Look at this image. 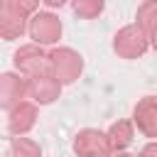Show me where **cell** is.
<instances>
[{"mask_svg": "<svg viewBox=\"0 0 157 157\" xmlns=\"http://www.w3.org/2000/svg\"><path fill=\"white\" fill-rule=\"evenodd\" d=\"M132 120L145 137H157V96H145L135 105Z\"/></svg>", "mask_w": 157, "mask_h": 157, "instance_id": "7", "label": "cell"}, {"mask_svg": "<svg viewBox=\"0 0 157 157\" xmlns=\"http://www.w3.org/2000/svg\"><path fill=\"white\" fill-rule=\"evenodd\" d=\"M132 137H135V132H132V123L130 120H118L108 130V140L113 145V152H123L132 142Z\"/></svg>", "mask_w": 157, "mask_h": 157, "instance_id": "11", "label": "cell"}, {"mask_svg": "<svg viewBox=\"0 0 157 157\" xmlns=\"http://www.w3.org/2000/svg\"><path fill=\"white\" fill-rule=\"evenodd\" d=\"M25 17H27V15H22V12H17V10H12L10 5L2 2V22H0V32H2V37H5V39L22 37L25 29H29V25H27Z\"/></svg>", "mask_w": 157, "mask_h": 157, "instance_id": "10", "label": "cell"}, {"mask_svg": "<svg viewBox=\"0 0 157 157\" xmlns=\"http://www.w3.org/2000/svg\"><path fill=\"white\" fill-rule=\"evenodd\" d=\"M81 69H83V59L74 49L61 47L52 52V71L61 83H74L81 76Z\"/></svg>", "mask_w": 157, "mask_h": 157, "instance_id": "4", "label": "cell"}, {"mask_svg": "<svg viewBox=\"0 0 157 157\" xmlns=\"http://www.w3.org/2000/svg\"><path fill=\"white\" fill-rule=\"evenodd\" d=\"M71 7L78 17L83 20H93L103 12V0H71Z\"/></svg>", "mask_w": 157, "mask_h": 157, "instance_id": "14", "label": "cell"}, {"mask_svg": "<svg viewBox=\"0 0 157 157\" xmlns=\"http://www.w3.org/2000/svg\"><path fill=\"white\" fill-rule=\"evenodd\" d=\"M137 25L147 34H152L157 29V0H145L140 5V10H137Z\"/></svg>", "mask_w": 157, "mask_h": 157, "instance_id": "13", "label": "cell"}, {"mask_svg": "<svg viewBox=\"0 0 157 157\" xmlns=\"http://www.w3.org/2000/svg\"><path fill=\"white\" fill-rule=\"evenodd\" d=\"M61 81L54 76V74H42V76H32L29 78V98L39 105H47L52 101L59 98L61 93Z\"/></svg>", "mask_w": 157, "mask_h": 157, "instance_id": "6", "label": "cell"}, {"mask_svg": "<svg viewBox=\"0 0 157 157\" xmlns=\"http://www.w3.org/2000/svg\"><path fill=\"white\" fill-rule=\"evenodd\" d=\"M137 157H157V140H155V142H147V145L140 150Z\"/></svg>", "mask_w": 157, "mask_h": 157, "instance_id": "16", "label": "cell"}, {"mask_svg": "<svg viewBox=\"0 0 157 157\" xmlns=\"http://www.w3.org/2000/svg\"><path fill=\"white\" fill-rule=\"evenodd\" d=\"M110 157H132V155H128V152H115V155H110Z\"/></svg>", "mask_w": 157, "mask_h": 157, "instance_id": "19", "label": "cell"}, {"mask_svg": "<svg viewBox=\"0 0 157 157\" xmlns=\"http://www.w3.org/2000/svg\"><path fill=\"white\" fill-rule=\"evenodd\" d=\"M5 5H10L12 10L22 12V15H32L39 5V0H5Z\"/></svg>", "mask_w": 157, "mask_h": 157, "instance_id": "15", "label": "cell"}, {"mask_svg": "<svg viewBox=\"0 0 157 157\" xmlns=\"http://www.w3.org/2000/svg\"><path fill=\"white\" fill-rule=\"evenodd\" d=\"M74 152L78 157H110V155H115L113 145L108 140V132H101V130H93V128H86L76 135Z\"/></svg>", "mask_w": 157, "mask_h": 157, "instance_id": "3", "label": "cell"}, {"mask_svg": "<svg viewBox=\"0 0 157 157\" xmlns=\"http://www.w3.org/2000/svg\"><path fill=\"white\" fill-rule=\"evenodd\" d=\"M15 66L22 76H42V74H54L52 71V54L42 49V44H25L15 52Z\"/></svg>", "mask_w": 157, "mask_h": 157, "instance_id": "1", "label": "cell"}, {"mask_svg": "<svg viewBox=\"0 0 157 157\" xmlns=\"http://www.w3.org/2000/svg\"><path fill=\"white\" fill-rule=\"evenodd\" d=\"M2 108L12 110L17 103H22L25 96H29V78L15 76V74H2Z\"/></svg>", "mask_w": 157, "mask_h": 157, "instance_id": "9", "label": "cell"}, {"mask_svg": "<svg viewBox=\"0 0 157 157\" xmlns=\"http://www.w3.org/2000/svg\"><path fill=\"white\" fill-rule=\"evenodd\" d=\"M42 2H44L47 7H61V5L66 2V0H42Z\"/></svg>", "mask_w": 157, "mask_h": 157, "instance_id": "17", "label": "cell"}, {"mask_svg": "<svg viewBox=\"0 0 157 157\" xmlns=\"http://www.w3.org/2000/svg\"><path fill=\"white\" fill-rule=\"evenodd\" d=\"M147 32L140 27V25H128L123 27L115 39H113V49L115 54H120L123 59H137L147 52Z\"/></svg>", "mask_w": 157, "mask_h": 157, "instance_id": "2", "label": "cell"}, {"mask_svg": "<svg viewBox=\"0 0 157 157\" xmlns=\"http://www.w3.org/2000/svg\"><path fill=\"white\" fill-rule=\"evenodd\" d=\"M34 123H37V108H34V103L22 101V103H17V105L10 110L7 130H10L12 137H15V135H25V132H29V130L34 128Z\"/></svg>", "mask_w": 157, "mask_h": 157, "instance_id": "8", "label": "cell"}, {"mask_svg": "<svg viewBox=\"0 0 157 157\" xmlns=\"http://www.w3.org/2000/svg\"><path fill=\"white\" fill-rule=\"evenodd\" d=\"M152 47H155V49H157V29H155V32H152Z\"/></svg>", "mask_w": 157, "mask_h": 157, "instance_id": "18", "label": "cell"}, {"mask_svg": "<svg viewBox=\"0 0 157 157\" xmlns=\"http://www.w3.org/2000/svg\"><path fill=\"white\" fill-rule=\"evenodd\" d=\"M27 32L34 39V44H54L61 37V22L52 12H34Z\"/></svg>", "mask_w": 157, "mask_h": 157, "instance_id": "5", "label": "cell"}, {"mask_svg": "<svg viewBox=\"0 0 157 157\" xmlns=\"http://www.w3.org/2000/svg\"><path fill=\"white\" fill-rule=\"evenodd\" d=\"M42 150L34 140L25 137V135H15L10 140V157H39Z\"/></svg>", "mask_w": 157, "mask_h": 157, "instance_id": "12", "label": "cell"}]
</instances>
